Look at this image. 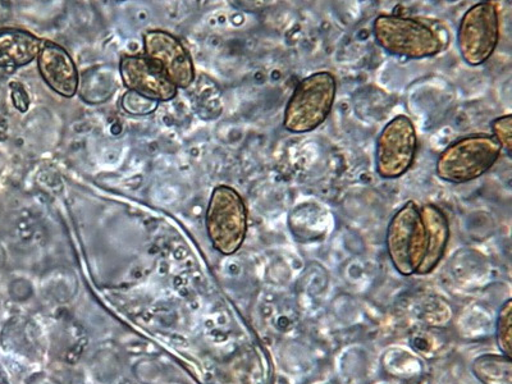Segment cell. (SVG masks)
I'll return each instance as SVG.
<instances>
[{
    "label": "cell",
    "mask_w": 512,
    "mask_h": 384,
    "mask_svg": "<svg viewBox=\"0 0 512 384\" xmlns=\"http://www.w3.org/2000/svg\"><path fill=\"white\" fill-rule=\"evenodd\" d=\"M374 38L392 56L424 59L437 56L442 41L431 26L418 18L381 15L374 20Z\"/></svg>",
    "instance_id": "cell-3"
},
{
    "label": "cell",
    "mask_w": 512,
    "mask_h": 384,
    "mask_svg": "<svg viewBox=\"0 0 512 384\" xmlns=\"http://www.w3.org/2000/svg\"><path fill=\"white\" fill-rule=\"evenodd\" d=\"M418 135L413 121L400 114L383 127L378 136L376 168L384 180H396L413 166Z\"/></svg>",
    "instance_id": "cell-7"
},
{
    "label": "cell",
    "mask_w": 512,
    "mask_h": 384,
    "mask_svg": "<svg viewBox=\"0 0 512 384\" xmlns=\"http://www.w3.org/2000/svg\"><path fill=\"white\" fill-rule=\"evenodd\" d=\"M121 105L122 108L125 109L128 114H132V116H149V114L157 111L159 102L146 98V96L139 93H135V91L128 90L127 93L123 95Z\"/></svg>",
    "instance_id": "cell-15"
},
{
    "label": "cell",
    "mask_w": 512,
    "mask_h": 384,
    "mask_svg": "<svg viewBox=\"0 0 512 384\" xmlns=\"http://www.w3.org/2000/svg\"><path fill=\"white\" fill-rule=\"evenodd\" d=\"M41 77L47 85L64 98H72L79 90L80 77L76 64L61 45L44 41L38 57Z\"/></svg>",
    "instance_id": "cell-10"
},
{
    "label": "cell",
    "mask_w": 512,
    "mask_h": 384,
    "mask_svg": "<svg viewBox=\"0 0 512 384\" xmlns=\"http://www.w3.org/2000/svg\"><path fill=\"white\" fill-rule=\"evenodd\" d=\"M386 248L393 268L401 276L418 274L427 253V233L414 201L406 203L392 217L387 227Z\"/></svg>",
    "instance_id": "cell-4"
},
{
    "label": "cell",
    "mask_w": 512,
    "mask_h": 384,
    "mask_svg": "<svg viewBox=\"0 0 512 384\" xmlns=\"http://www.w3.org/2000/svg\"><path fill=\"white\" fill-rule=\"evenodd\" d=\"M120 73L123 84L128 90L135 91L146 98L157 100V102H168L177 95L176 86L148 57H123Z\"/></svg>",
    "instance_id": "cell-9"
},
{
    "label": "cell",
    "mask_w": 512,
    "mask_h": 384,
    "mask_svg": "<svg viewBox=\"0 0 512 384\" xmlns=\"http://www.w3.org/2000/svg\"><path fill=\"white\" fill-rule=\"evenodd\" d=\"M501 153V145L491 135L461 137L448 145L438 157L437 176L450 184L472 182L495 166Z\"/></svg>",
    "instance_id": "cell-2"
},
{
    "label": "cell",
    "mask_w": 512,
    "mask_h": 384,
    "mask_svg": "<svg viewBox=\"0 0 512 384\" xmlns=\"http://www.w3.org/2000/svg\"><path fill=\"white\" fill-rule=\"evenodd\" d=\"M336 77L315 72L297 84L283 114V127L292 134H306L326 122L335 104Z\"/></svg>",
    "instance_id": "cell-1"
},
{
    "label": "cell",
    "mask_w": 512,
    "mask_h": 384,
    "mask_svg": "<svg viewBox=\"0 0 512 384\" xmlns=\"http://www.w3.org/2000/svg\"><path fill=\"white\" fill-rule=\"evenodd\" d=\"M44 41L20 29L0 30V68H20L39 57Z\"/></svg>",
    "instance_id": "cell-12"
},
{
    "label": "cell",
    "mask_w": 512,
    "mask_h": 384,
    "mask_svg": "<svg viewBox=\"0 0 512 384\" xmlns=\"http://www.w3.org/2000/svg\"><path fill=\"white\" fill-rule=\"evenodd\" d=\"M207 230L214 249L223 255L239 251L248 233V209L230 186L214 189L207 210Z\"/></svg>",
    "instance_id": "cell-5"
},
{
    "label": "cell",
    "mask_w": 512,
    "mask_h": 384,
    "mask_svg": "<svg viewBox=\"0 0 512 384\" xmlns=\"http://www.w3.org/2000/svg\"><path fill=\"white\" fill-rule=\"evenodd\" d=\"M500 41V16L496 3L479 2L461 18L457 44L461 58L477 67L493 56Z\"/></svg>",
    "instance_id": "cell-6"
},
{
    "label": "cell",
    "mask_w": 512,
    "mask_h": 384,
    "mask_svg": "<svg viewBox=\"0 0 512 384\" xmlns=\"http://www.w3.org/2000/svg\"><path fill=\"white\" fill-rule=\"evenodd\" d=\"M496 342L502 354L512 352V300H507L498 310L496 320Z\"/></svg>",
    "instance_id": "cell-14"
},
{
    "label": "cell",
    "mask_w": 512,
    "mask_h": 384,
    "mask_svg": "<svg viewBox=\"0 0 512 384\" xmlns=\"http://www.w3.org/2000/svg\"><path fill=\"white\" fill-rule=\"evenodd\" d=\"M472 373L482 384H512V359L504 354H483L472 363Z\"/></svg>",
    "instance_id": "cell-13"
},
{
    "label": "cell",
    "mask_w": 512,
    "mask_h": 384,
    "mask_svg": "<svg viewBox=\"0 0 512 384\" xmlns=\"http://www.w3.org/2000/svg\"><path fill=\"white\" fill-rule=\"evenodd\" d=\"M420 216L427 233V253L418 274L425 276L434 272L446 254L450 241V223L445 212L434 204H425L420 208Z\"/></svg>",
    "instance_id": "cell-11"
},
{
    "label": "cell",
    "mask_w": 512,
    "mask_h": 384,
    "mask_svg": "<svg viewBox=\"0 0 512 384\" xmlns=\"http://www.w3.org/2000/svg\"><path fill=\"white\" fill-rule=\"evenodd\" d=\"M493 137L501 145L502 150L511 153L512 149V116L497 117L491 123Z\"/></svg>",
    "instance_id": "cell-16"
},
{
    "label": "cell",
    "mask_w": 512,
    "mask_h": 384,
    "mask_svg": "<svg viewBox=\"0 0 512 384\" xmlns=\"http://www.w3.org/2000/svg\"><path fill=\"white\" fill-rule=\"evenodd\" d=\"M146 57L176 88L187 89L194 81L192 59L181 41L166 31H149L144 36Z\"/></svg>",
    "instance_id": "cell-8"
},
{
    "label": "cell",
    "mask_w": 512,
    "mask_h": 384,
    "mask_svg": "<svg viewBox=\"0 0 512 384\" xmlns=\"http://www.w3.org/2000/svg\"><path fill=\"white\" fill-rule=\"evenodd\" d=\"M12 100L18 111L26 112L29 109V95H27L25 89L20 84L12 85Z\"/></svg>",
    "instance_id": "cell-17"
}]
</instances>
